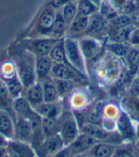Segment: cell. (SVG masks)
Listing matches in <instances>:
<instances>
[{
  "mask_svg": "<svg viewBox=\"0 0 139 157\" xmlns=\"http://www.w3.org/2000/svg\"><path fill=\"white\" fill-rule=\"evenodd\" d=\"M25 98L29 101V103L34 109L36 107H38L42 103H44L43 99V90L42 85L40 82H35L33 85L29 87L24 91Z\"/></svg>",
  "mask_w": 139,
  "mask_h": 157,
  "instance_id": "18",
  "label": "cell"
},
{
  "mask_svg": "<svg viewBox=\"0 0 139 157\" xmlns=\"http://www.w3.org/2000/svg\"><path fill=\"white\" fill-rule=\"evenodd\" d=\"M135 137L136 139H139V122L135 124Z\"/></svg>",
  "mask_w": 139,
  "mask_h": 157,
  "instance_id": "46",
  "label": "cell"
},
{
  "mask_svg": "<svg viewBox=\"0 0 139 157\" xmlns=\"http://www.w3.org/2000/svg\"><path fill=\"white\" fill-rule=\"evenodd\" d=\"M78 43L89 69L91 62H97L100 59L101 53H104L105 46L99 39L89 35L81 36V38L78 39Z\"/></svg>",
  "mask_w": 139,
  "mask_h": 157,
  "instance_id": "7",
  "label": "cell"
},
{
  "mask_svg": "<svg viewBox=\"0 0 139 157\" xmlns=\"http://www.w3.org/2000/svg\"><path fill=\"white\" fill-rule=\"evenodd\" d=\"M98 13L104 18L107 22L112 21L113 19L119 14V12H117L115 9L113 7L109 0H103L98 9Z\"/></svg>",
  "mask_w": 139,
  "mask_h": 157,
  "instance_id": "31",
  "label": "cell"
},
{
  "mask_svg": "<svg viewBox=\"0 0 139 157\" xmlns=\"http://www.w3.org/2000/svg\"><path fill=\"white\" fill-rule=\"evenodd\" d=\"M135 26H136L137 28H139V13H138V14L136 15V19H135Z\"/></svg>",
  "mask_w": 139,
  "mask_h": 157,
  "instance_id": "47",
  "label": "cell"
},
{
  "mask_svg": "<svg viewBox=\"0 0 139 157\" xmlns=\"http://www.w3.org/2000/svg\"><path fill=\"white\" fill-rule=\"evenodd\" d=\"M117 12L123 11L129 0H109Z\"/></svg>",
  "mask_w": 139,
  "mask_h": 157,
  "instance_id": "40",
  "label": "cell"
},
{
  "mask_svg": "<svg viewBox=\"0 0 139 157\" xmlns=\"http://www.w3.org/2000/svg\"><path fill=\"white\" fill-rule=\"evenodd\" d=\"M98 13V8L90 0H77V15L91 16Z\"/></svg>",
  "mask_w": 139,
  "mask_h": 157,
  "instance_id": "32",
  "label": "cell"
},
{
  "mask_svg": "<svg viewBox=\"0 0 139 157\" xmlns=\"http://www.w3.org/2000/svg\"><path fill=\"white\" fill-rule=\"evenodd\" d=\"M6 151L9 157H36L32 145L15 139L9 140Z\"/></svg>",
  "mask_w": 139,
  "mask_h": 157,
  "instance_id": "11",
  "label": "cell"
},
{
  "mask_svg": "<svg viewBox=\"0 0 139 157\" xmlns=\"http://www.w3.org/2000/svg\"><path fill=\"white\" fill-rule=\"evenodd\" d=\"M17 75L16 66L13 60H7L0 64V79L6 81Z\"/></svg>",
  "mask_w": 139,
  "mask_h": 157,
  "instance_id": "30",
  "label": "cell"
},
{
  "mask_svg": "<svg viewBox=\"0 0 139 157\" xmlns=\"http://www.w3.org/2000/svg\"><path fill=\"white\" fill-rule=\"evenodd\" d=\"M133 142L122 143L120 145H117L113 157H134L133 151Z\"/></svg>",
  "mask_w": 139,
  "mask_h": 157,
  "instance_id": "37",
  "label": "cell"
},
{
  "mask_svg": "<svg viewBox=\"0 0 139 157\" xmlns=\"http://www.w3.org/2000/svg\"><path fill=\"white\" fill-rule=\"evenodd\" d=\"M64 47L67 59L71 67L84 79L89 78L88 67L83 56L77 38L64 37Z\"/></svg>",
  "mask_w": 139,
  "mask_h": 157,
  "instance_id": "3",
  "label": "cell"
},
{
  "mask_svg": "<svg viewBox=\"0 0 139 157\" xmlns=\"http://www.w3.org/2000/svg\"><path fill=\"white\" fill-rule=\"evenodd\" d=\"M32 125L30 120L25 117L15 116L14 119V139L25 143H32Z\"/></svg>",
  "mask_w": 139,
  "mask_h": 157,
  "instance_id": "13",
  "label": "cell"
},
{
  "mask_svg": "<svg viewBox=\"0 0 139 157\" xmlns=\"http://www.w3.org/2000/svg\"><path fill=\"white\" fill-rule=\"evenodd\" d=\"M133 156L134 157H139V139H136L133 142Z\"/></svg>",
  "mask_w": 139,
  "mask_h": 157,
  "instance_id": "43",
  "label": "cell"
},
{
  "mask_svg": "<svg viewBox=\"0 0 139 157\" xmlns=\"http://www.w3.org/2000/svg\"><path fill=\"white\" fill-rule=\"evenodd\" d=\"M53 157H72V156L71 155V153H70V151L68 150V147H65L62 151H60L58 153H56Z\"/></svg>",
  "mask_w": 139,
  "mask_h": 157,
  "instance_id": "42",
  "label": "cell"
},
{
  "mask_svg": "<svg viewBox=\"0 0 139 157\" xmlns=\"http://www.w3.org/2000/svg\"><path fill=\"white\" fill-rule=\"evenodd\" d=\"M52 80L55 86H56L60 97H64L67 94H70L72 91V90L75 89L76 83L75 81H69V80H56V79H52Z\"/></svg>",
  "mask_w": 139,
  "mask_h": 157,
  "instance_id": "34",
  "label": "cell"
},
{
  "mask_svg": "<svg viewBox=\"0 0 139 157\" xmlns=\"http://www.w3.org/2000/svg\"><path fill=\"white\" fill-rule=\"evenodd\" d=\"M8 142H9V140L7 139V138H6L4 135H2L1 133H0V147H6Z\"/></svg>",
  "mask_w": 139,
  "mask_h": 157,
  "instance_id": "44",
  "label": "cell"
},
{
  "mask_svg": "<svg viewBox=\"0 0 139 157\" xmlns=\"http://www.w3.org/2000/svg\"><path fill=\"white\" fill-rule=\"evenodd\" d=\"M125 60L129 70L134 72H138L139 71V49L132 47V49L129 50V53L127 54V56L125 57Z\"/></svg>",
  "mask_w": 139,
  "mask_h": 157,
  "instance_id": "33",
  "label": "cell"
},
{
  "mask_svg": "<svg viewBox=\"0 0 139 157\" xmlns=\"http://www.w3.org/2000/svg\"><path fill=\"white\" fill-rule=\"evenodd\" d=\"M71 1L72 0H51L49 4L51 6H52L56 11H59L65 5H67L68 3H70Z\"/></svg>",
  "mask_w": 139,
  "mask_h": 157,
  "instance_id": "41",
  "label": "cell"
},
{
  "mask_svg": "<svg viewBox=\"0 0 139 157\" xmlns=\"http://www.w3.org/2000/svg\"><path fill=\"white\" fill-rule=\"evenodd\" d=\"M51 78L56 80H69L75 82L85 80L71 67L58 63H53L51 71Z\"/></svg>",
  "mask_w": 139,
  "mask_h": 157,
  "instance_id": "14",
  "label": "cell"
},
{
  "mask_svg": "<svg viewBox=\"0 0 139 157\" xmlns=\"http://www.w3.org/2000/svg\"><path fill=\"white\" fill-rule=\"evenodd\" d=\"M66 147L59 134L45 137L42 143L36 147V157H53Z\"/></svg>",
  "mask_w": 139,
  "mask_h": 157,
  "instance_id": "10",
  "label": "cell"
},
{
  "mask_svg": "<svg viewBox=\"0 0 139 157\" xmlns=\"http://www.w3.org/2000/svg\"><path fill=\"white\" fill-rule=\"evenodd\" d=\"M124 64L122 59L106 52L95 63L94 71L96 78L104 84H114L123 75Z\"/></svg>",
  "mask_w": 139,
  "mask_h": 157,
  "instance_id": "1",
  "label": "cell"
},
{
  "mask_svg": "<svg viewBox=\"0 0 139 157\" xmlns=\"http://www.w3.org/2000/svg\"><path fill=\"white\" fill-rule=\"evenodd\" d=\"M56 13L57 11L49 3L46 5L39 13V15L37 16V19H36V22L34 23L33 30L30 32L28 38L51 36Z\"/></svg>",
  "mask_w": 139,
  "mask_h": 157,
  "instance_id": "4",
  "label": "cell"
},
{
  "mask_svg": "<svg viewBox=\"0 0 139 157\" xmlns=\"http://www.w3.org/2000/svg\"><path fill=\"white\" fill-rule=\"evenodd\" d=\"M116 132L121 137L123 143H132L136 139L133 120L124 109L120 110L116 118Z\"/></svg>",
  "mask_w": 139,
  "mask_h": 157,
  "instance_id": "9",
  "label": "cell"
},
{
  "mask_svg": "<svg viewBox=\"0 0 139 157\" xmlns=\"http://www.w3.org/2000/svg\"><path fill=\"white\" fill-rule=\"evenodd\" d=\"M133 17L129 14H118L114 19L110 21L109 23L110 24L114 31L122 29V28L128 27L129 25H133Z\"/></svg>",
  "mask_w": 139,
  "mask_h": 157,
  "instance_id": "36",
  "label": "cell"
},
{
  "mask_svg": "<svg viewBox=\"0 0 139 157\" xmlns=\"http://www.w3.org/2000/svg\"><path fill=\"white\" fill-rule=\"evenodd\" d=\"M71 96L70 104L71 106L75 109H82L87 104V96L84 92H81V90H75Z\"/></svg>",
  "mask_w": 139,
  "mask_h": 157,
  "instance_id": "35",
  "label": "cell"
},
{
  "mask_svg": "<svg viewBox=\"0 0 139 157\" xmlns=\"http://www.w3.org/2000/svg\"><path fill=\"white\" fill-rule=\"evenodd\" d=\"M90 23V16L77 15L71 25L68 27L65 37L77 38L78 36H83L85 34Z\"/></svg>",
  "mask_w": 139,
  "mask_h": 157,
  "instance_id": "16",
  "label": "cell"
},
{
  "mask_svg": "<svg viewBox=\"0 0 139 157\" xmlns=\"http://www.w3.org/2000/svg\"><path fill=\"white\" fill-rule=\"evenodd\" d=\"M59 11L61 12L65 22L69 27L77 16V0H72L71 2L65 5Z\"/></svg>",
  "mask_w": 139,
  "mask_h": 157,
  "instance_id": "29",
  "label": "cell"
},
{
  "mask_svg": "<svg viewBox=\"0 0 139 157\" xmlns=\"http://www.w3.org/2000/svg\"><path fill=\"white\" fill-rule=\"evenodd\" d=\"M43 90V99L45 103H55L60 101V95L52 79L40 82Z\"/></svg>",
  "mask_w": 139,
  "mask_h": 157,
  "instance_id": "22",
  "label": "cell"
},
{
  "mask_svg": "<svg viewBox=\"0 0 139 157\" xmlns=\"http://www.w3.org/2000/svg\"><path fill=\"white\" fill-rule=\"evenodd\" d=\"M60 122L59 119L44 118L42 117V130L45 137L52 136L59 133Z\"/></svg>",
  "mask_w": 139,
  "mask_h": 157,
  "instance_id": "28",
  "label": "cell"
},
{
  "mask_svg": "<svg viewBox=\"0 0 139 157\" xmlns=\"http://www.w3.org/2000/svg\"><path fill=\"white\" fill-rule=\"evenodd\" d=\"M120 110L121 109H119V108L114 104H108L103 109V116L109 119L116 120V118L119 115Z\"/></svg>",
  "mask_w": 139,
  "mask_h": 157,
  "instance_id": "38",
  "label": "cell"
},
{
  "mask_svg": "<svg viewBox=\"0 0 139 157\" xmlns=\"http://www.w3.org/2000/svg\"><path fill=\"white\" fill-rule=\"evenodd\" d=\"M67 30H68V25L66 24V22H65L64 18L61 14V12L57 11L56 16H55V19L53 22L51 36L52 37H55V38L65 37Z\"/></svg>",
  "mask_w": 139,
  "mask_h": 157,
  "instance_id": "27",
  "label": "cell"
},
{
  "mask_svg": "<svg viewBox=\"0 0 139 157\" xmlns=\"http://www.w3.org/2000/svg\"><path fill=\"white\" fill-rule=\"evenodd\" d=\"M34 110L41 117L59 119L63 113V108L60 101L55 103H42L38 107H36Z\"/></svg>",
  "mask_w": 139,
  "mask_h": 157,
  "instance_id": "17",
  "label": "cell"
},
{
  "mask_svg": "<svg viewBox=\"0 0 139 157\" xmlns=\"http://www.w3.org/2000/svg\"><path fill=\"white\" fill-rule=\"evenodd\" d=\"M3 82L5 83L8 92H9V95H10L12 100L24 95L25 88L22 84L21 80L18 77V75H15L14 77L8 79L6 81H3Z\"/></svg>",
  "mask_w": 139,
  "mask_h": 157,
  "instance_id": "25",
  "label": "cell"
},
{
  "mask_svg": "<svg viewBox=\"0 0 139 157\" xmlns=\"http://www.w3.org/2000/svg\"><path fill=\"white\" fill-rule=\"evenodd\" d=\"M106 52L112 53L114 56L119 58H124L127 56L129 50L132 49V46L128 42H114L110 41L105 45Z\"/></svg>",
  "mask_w": 139,
  "mask_h": 157,
  "instance_id": "24",
  "label": "cell"
},
{
  "mask_svg": "<svg viewBox=\"0 0 139 157\" xmlns=\"http://www.w3.org/2000/svg\"><path fill=\"white\" fill-rule=\"evenodd\" d=\"M49 56L53 61V63H58V64H64L71 67L70 63L67 59L66 52H65V47H64V37L60 38L56 44L53 46V48L50 52ZM72 69V68H71Z\"/></svg>",
  "mask_w": 139,
  "mask_h": 157,
  "instance_id": "23",
  "label": "cell"
},
{
  "mask_svg": "<svg viewBox=\"0 0 139 157\" xmlns=\"http://www.w3.org/2000/svg\"><path fill=\"white\" fill-rule=\"evenodd\" d=\"M60 128H59V135L65 146H69L71 142L75 141V138L80 133L79 125L76 121L75 114L71 113H63L59 118Z\"/></svg>",
  "mask_w": 139,
  "mask_h": 157,
  "instance_id": "8",
  "label": "cell"
},
{
  "mask_svg": "<svg viewBox=\"0 0 139 157\" xmlns=\"http://www.w3.org/2000/svg\"><path fill=\"white\" fill-rule=\"evenodd\" d=\"M0 133L4 135L8 140L14 138V120L13 116L0 109Z\"/></svg>",
  "mask_w": 139,
  "mask_h": 157,
  "instance_id": "20",
  "label": "cell"
},
{
  "mask_svg": "<svg viewBox=\"0 0 139 157\" xmlns=\"http://www.w3.org/2000/svg\"><path fill=\"white\" fill-rule=\"evenodd\" d=\"M60 38L52 37V36H42V37L24 38L20 42V46L32 52L35 57L48 56L53 46Z\"/></svg>",
  "mask_w": 139,
  "mask_h": 157,
  "instance_id": "5",
  "label": "cell"
},
{
  "mask_svg": "<svg viewBox=\"0 0 139 157\" xmlns=\"http://www.w3.org/2000/svg\"><path fill=\"white\" fill-rule=\"evenodd\" d=\"M12 107L15 116L29 118L35 113V110L33 109V107L29 103V101L25 98L24 95L16 99H14Z\"/></svg>",
  "mask_w": 139,
  "mask_h": 157,
  "instance_id": "21",
  "label": "cell"
},
{
  "mask_svg": "<svg viewBox=\"0 0 139 157\" xmlns=\"http://www.w3.org/2000/svg\"><path fill=\"white\" fill-rule=\"evenodd\" d=\"M90 1L99 9V7H100V5H101V3H102V1H103V0H90Z\"/></svg>",
  "mask_w": 139,
  "mask_h": 157,
  "instance_id": "45",
  "label": "cell"
},
{
  "mask_svg": "<svg viewBox=\"0 0 139 157\" xmlns=\"http://www.w3.org/2000/svg\"><path fill=\"white\" fill-rule=\"evenodd\" d=\"M53 61L49 56L35 57V75L37 82H42L51 78V71Z\"/></svg>",
  "mask_w": 139,
  "mask_h": 157,
  "instance_id": "15",
  "label": "cell"
},
{
  "mask_svg": "<svg viewBox=\"0 0 139 157\" xmlns=\"http://www.w3.org/2000/svg\"><path fill=\"white\" fill-rule=\"evenodd\" d=\"M79 128L80 132L90 135L97 142H107L114 145H120L123 143L121 137L117 133V132H108L101 125L86 122L82 124Z\"/></svg>",
  "mask_w": 139,
  "mask_h": 157,
  "instance_id": "6",
  "label": "cell"
},
{
  "mask_svg": "<svg viewBox=\"0 0 139 157\" xmlns=\"http://www.w3.org/2000/svg\"><path fill=\"white\" fill-rule=\"evenodd\" d=\"M12 60L16 66L17 75L21 80L26 89L33 85L36 80L35 75V56L30 52L23 49L21 46H16V49L13 50Z\"/></svg>",
  "mask_w": 139,
  "mask_h": 157,
  "instance_id": "2",
  "label": "cell"
},
{
  "mask_svg": "<svg viewBox=\"0 0 139 157\" xmlns=\"http://www.w3.org/2000/svg\"><path fill=\"white\" fill-rule=\"evenodd\" d=\"M128 43L134 48L139 49V28H135V29L132 32L131 35H129Z\"/></svg>",
  "mask_w": 139,
  "mask_h": 157,
  "instance_id": "39",
  "label": "cell"
},
{
  "mask_svg": "<svg viewBox=\"0 0 139 157\" xmlns=\"http://www.w3.org/2000/svg\"><path fill=\"white\" fill-rule=\"evenodd\" d=\"M12 103H13V100L11 99L10 95H9V92H8L5 83L0 79V108H1V110H5V112L10 113L14 120L15 114L13 110Z\"/></svg>",
  "mask_w": 139,
  "mask_h": 157,
  "instance_id": "26",
  "label": "cell"
},
{
  "mask_svg": "<svg viewBox=\"0 0 139 157\" xmlns=\"http://www.w3.org/2000/svg\"><path fill=\"white\" fill-rule=\"evenodd\" d=\"M96 143L97 141L90 135L80 132L79 135L75 139V141L71 142L69 146H67V147L71 155L75 156L78 154H85Z\"/></svg>",
  "mask_w": 139,
  "mask_h": 157,
  "instance_id": "12",
  "label": "cell"
},
{
  "mask_svg": "<svg viewBox=\"0 0 139 157\" xmlns=\"http://www.w3.org/2000/svg\"><path fill=\"white\" fill-rule=\"evenodd\" d=\"M117 145L107 143V142H97L91 149L85 153L87 157H113Z\"/></svg>",
  "mask_w": 139,
  "mask_h": 157,
  "instance_id": "19",
  "label": "cell"
},
{
  "mask_svg": "<svg viewBox=\"0 0 139 157\" xmlns=\"http://www.w3.org/2000/svg\"><path fill=\"white\" fill-rule=\"evenodd\" d=\"M72 157H87L85 154H78V155H75V156H72Z\"/></svg>",
  "mask_w": 139,
  "mask_h": 157,
  "instance_id": "48",
  "label": "cell"
}]
</instances>
